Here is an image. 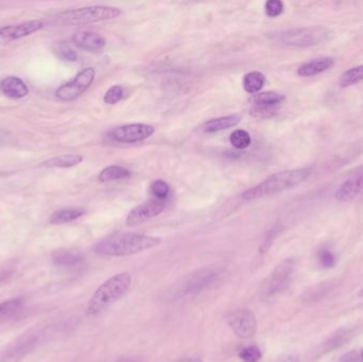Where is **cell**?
Masks as SVG:
<instances>
[{"label": "cell", "instance_id": "1", "mask_svg": "<svg viewBox=\"0 0 363 362\" xmlns=\"http://www.w3.org/2000/svg\"><path fill=\"white\" fill-rule=\"evenodd\" d=\"M162 240L136 233L113 234L96 244L94 251L100 256L125 257L155 248Z\"/></svg>", "mask_w": 363, "mask_h": 362}, {"label": "cell", "instance_id": "2", "mask_svg": "<svg viewBox=\"0 0 363 362\" xmlns=\"http://www.w3.org/2000/svg\"><path fill=\"white\" fill-rule=\"evenodd\" d=\"M311 174V169L308 168H298V169L277 172L256 186L247 189L245 193H242V199L245 201H252V200L277 195L283 191L296 188V186L304 183L309 178Z\"/></svg>", "mask_w": 363, "mask_h": 362}, {"label": "cell", "instance_id": "3", "mask_svg": "<svg viewBox=\"0 0 363 362\" xmlns=\"http://www.w3.org/2000/svg\"><path fill=\"white\" fill-rule=\"evenodd\" d=\"M132 284L131 274L127 272L116 274L108 278L94 293L86 306V315L89 317L98 316L108 306L116 303L129 290Z\"/></svg>", "mask_w": 363, "mask_h": 362}, {"label": "cell", "instance_id": "4", "mask_svg": "<svg viewBox=\"0 0 363 362\" xmlns=\"http://www.w3.org/2000/svg\"><path fill=\"white\" fill-rule=\"evenodd\" d=\"M332 35V30L328 28L323 26H313V27L294 28V29L277 32L273 35V38L286 46L307 48V47L317 46L328 42Z\"/></svg>", "mask_w": 363, "mask_h": 362}, {"label": "cell", "instance_id": "5", "mask_svg": "<svg viewBox=\"0 0 363 362\" xmlns=\"http://www.w3.org/2000/svg\"><path fill=\"white\" fill-rule=\"evenodd\" d=\"M121 11L115 6H93L76 10L64 11L55 15V23L63 26L86 25L116 18Z\"/></svg>", "mask_w": 363, "mask_h": 362}, {"label": "cell", "instance_id": "6", "mask_svg": "<svg viewBox=\"0 0 363 362\" xmlns=\"http://www.w3.org/2000/svg\"><path fill=\"white\" fill-rule=\"evenodd\" d=\"M217 276L218 272L216 270L209 269V268L192 272L174 287L172 293V297L183 298L198 295L207 287L211 286L215 282Z\"/></svg>", "mask_w": 363, "mask_h": 362}, {"label": "cell", "instance_id": "7", "mask_svg": "<svg viewBox=\"0 0 363 362\" xmlns=\"http://www.w3.org/2000/svg\"><path fill=\"white\" fill-rule=\"evenodd\" d=\"M296 261L294 259H286L283 263L277 266L274 270L271 272L270 276L267 278L264 286H262V293L266 297L277 295L285 290L289 286L292 280L294 271H296Z\"/></svg>", "mask_w": 363, "mask_h": 362}, {"label": "cell", "instance_id": "8", "mask_svg": "<svg viewBox=\"0 0 363 362\" xmlns=\"http://www.w3.org/2000/svg\"><path fill=\"white\" fill-rule=\"evenodd\" d=\"M94 79H95V69L91 67L85 68L72 81L60 86L55 91V96L62 101H72L77 99L91 86Z\"/></svg>", "mask_w": 363, "mask_h": 362}, {"label": "cell", "instance_id": "9", "mask_svg": "<svg viewBox=\"0 0 363 362\" xmlns=\"http://www.w3.org/2000/svg\"><path fill=\"white\" fill-rule=\"evenodd\" d=\"M226 322L235 335L241 339H250L257 331V320L250 310H237L226 317Z\"/></svg>", "mask_w": 363, "mask_h": 362}, {"label": "cell", "instance_id": "10", "mask_svg": "<svg viewBox=\"0 0 363 362\" xmlns=\"http://www.w3.org/2000/svg\"><path fill=\"white\" fill-rule=\"evenodd\" d=\"M165 201L153 198V199H150L149 201L133 208L128 215L125 225L128 227H136V225H142V223L162 214V212L165 210Z\"/></svg>", "mask_w": 363, "mask_h": 362}, {"label": "cell", "instance_id": "11", "mask_svg": "<svg viewBox=\"0 0 363 362\" xmlns=\"http://www.w3.org/2000/svg\"><path fill=\"white\" fill-rule=\"evenodd\" d=\"M155 132V129L152 125H145V123H132V125H123V127L113 130L112 137L118 142L133 144V142L147 140Z\"/></svg>", "mask_w": 363, "mask_h": 362}, {"label": "cell", "instance_id": "12", "mask_svg": "<svg viewBox=\"0 0 363 362\" xmlns=\"http://www.w3.org/2000/svg\"><path fill=\"white\" fill-rule=\"evenodd\" d=\"M44 27V23L40 21H29L15 26H6L0 28V45L8 44L13 40L25 38L30 34L40 31Z\"/></svg>", "mask_w": 363, "mask_h": 362}, {"label": "cell", "instance_id": "13", "mask_svg": "<svg viewBox=\"0 0 363 362\" xmlns=\"http://www.w3.org/2000/svg\"><path fill=\"white\" fill-rule=\"evenodd\" d=\"M72 42L84 50L97 52L106 47V40L101 34L91 30H80L72 35Z\"/></svg>", "mask_w": 363, "mask_h": 362}, {"label": "cell", "instance_id": "14", "mask_svg": "<svg viewBox=\"0 0 363 362\" xmlns=\"http://www.w3.org/2000/svg\"><path fill=\"white\" fill-rule=\"evenodd\" d=\"M84 256L78 251L60 249L52 253V261L57 267L62 269H74L84 264Z\"/></svg>", "mask_w": 363, "mask_h": 362}, {"label": "cell", "instance_id": "15", "mask_svg": "<svg viewBox=\"0 0 363 362\" xmlns=\"http://www.w3.org/2000/svg\"><path fill=\"white\" fill-rule=\"evenodd\" d=\"M362 193L363 171L356 176L355 178H351L341 184L339 188L337 189L336 193H335V198L339 202H349L357 198Z\"/></svg>", "mask_w": 363, "mask_h": 362}, {"label": "cell", "instance_id": "16", "mask_svg": "<svg viewBox=\"0 0 363 362\" xmlns=\"http://www.w3.org/2000/svg\"><path fill=\"white\" fill-rule=\"evenodd\" d=\"M335 60L330 57H321L311 60L302 64L298 68V74L300 77H313L322 72H328L330 68L334 67Z\"/></svg>", "mask_w": 363, "mask_h": 362}, {"label": "cell", "instance_id": "17", "mask_svg": "<svg viewBox=\"0 0 363 362\" xmlns=\"http://www.w3.org/2000/svg\"><path fill=\"white\" fill-rule=\"evenodd\" d=\"M0 91L6 97L12 99H21L29 94L27 84L18 77L10 76L0 82Z\"/></svg>", "mask_w": 363, "mask_h": 362}, {"label": "cell", "instance_id": "18", "mask_svg": "<svg viewBox=\"0 0 363 362\" xmlns=\"http://www.w3.org/2000/svg\"><path fill=\"white\" fill-rule=\"evenodd\" d=\"M241 118L238 115H228V116L219 117V118L211 119L204 125V131L207 133H216L223 131L230 128L236 127L240 123Z\"/></svg>", "mask_w": 363, "mask_h": 362}, {"label": "cell", "instance_id": "19", "mask_svg": "<svg viewBox=\"0 0 363 362\" xmlns=\"http://www.w3.org/2000/svg\"><path fill=\"white\" fill-rule=\"evenodd\" d=\"M84 214L85 210H81V208H63V210L53 213L52 216L50 217V223L65 225V223L72 222V221L81 218Z\"/></svg>", "mask_w": 363, "mask_h": 362}, {"label": "cell", "instance_id": "20", "mask_svg": "<svg viewBox=\"0 0 363 362\" xmlns=\"http://www.w3.org/2000/svg\"><path fill=\"white\" fill-rule=\"evenodd\" d=\"M83 161L81 155L65 154L47 159L43 163V166L47 168H70L79 165Z\"/></svg>", "mask_w": 363, "mask_h": 362}, {"label": "cell", "instance_id": "21", "mask_svg": "<svg viewBox=\"0 0 363 362\" xmlns=\"http://www.w3.org/2000/svg\"><path fill=\"white\" fill-rule=\"evenodd\" d=\"M131 176V172L127 168L121 166H108L104 168L99 174V181L102 183L113 182V181L123 180Z\"/></svg>", "mask_w": 363, "mask_h": 362}, {"label": "cell", "instance_id": "22", "mask_svg": "<svg viewBox=\"0 0 363 362\" xmlns=\"http://www.w3.org/2000/svg\"><path fill=\"white\" fill-rule=\"evenodd\" d=\"M285 100V96L277 91H264V93L256 94L253 101L255 106H271L277 108Z\"/></svg>", "mask_w": 363, "mask_h": 362}, {"label": "cell", "instance_id": "23", "mask_svg": "<svg viewBox=\"0 0 363 362\" xmlns=\"http://www.w3.org/2000/svg\"><path fill=\"white\" fill-rule=\"evenodd\" d=\"M264 82H266V78L262 72H249L243 78V89L247 93L256 94L264 87Z\"/></svg>", "mask_w": 363, "mask_h": 362}, {"label": "cell", "instance_id": "24", "mask_svg": "<svg viewBox=\"0 0 363 362\" xmlns=\"http://www.w3.org/2000/svg\"><path fill=\"white\" fill-rule=\"evenodd\" d=\"M363 81V64L362 65L355 66V67L350 68L347 72H343L339 80V85L342 89L353 86Z\"/></svg>", "mask_w": 363, "mask_h": 362}, {"label": "cell", "instance_id": "25", "mask_svg": "<svg viewBox=\"0 0 363 362\" xmlns=\"http://www.w3.org/2000/svg\"><path fill=\"white\" fill-rule=\"evenodd\" d=\"M23 302V298H15V299L9 300V301L0 303V320L9 318V317H12L13 315L16 314L21 310Z\"/></svg>", "mask_w": 363, "mask_h": 362}, {"label": "cell", "instance_id": "26", "mask_svg": "<svg viewBox=\"0 0 363 362\" xmlns=\"http://www.w3.org/2000/svg\"><path fill=\"white\" fill-rule=\"evenodd\" d=\"M230 142L234 148L243 150V149L249 148L252 138L251 135L245 130H236L230 134Z\"/></svg>", "mask_w": 363, "mask_h": 362}, {"label": "cell", "instance_id": "27", "mask_svg": "<svg viewBox=\"0 0 363 362\" xmlns=\"http://www.w3.org/2000/svg\"><path fill=\"white\" fill-rule=\"evenodd\" d=\"M55 51L57 57H59L60 59L64 60V61L74 62L78 59V55H77L76 51H74V49H72V46L68 45L67 43H59V44H57V46L55 47Z\"/></svg>", "mask_w": 363, "mask_h": 362}, {"label": "cell", "instance_id": "28", "mask_svg": "<svg viewBox=\"0 0 363 362\" xmlns=\"http://www.w3.org/2000/svg\"><path fill=\"white\" fill-rule=\"evenodd\" d=\"M262 356V351L256 346H245L239 352V358L243 362H258Z\"/></svg>", "mask_w": 363, "mask_h": 362}, {"label": "cell", "instance_id": "29", "mask_svg": "<svg viewBox=\"0 0 363 362\" xmlns=\"http://www.w3.org/2000/svg\"><path fill=\"white\" fill-rule=\"evenodd\" d=\"M151 193L155 199L166 201L170 193V186L163 180H157L151 185Z\"/></svg>", "mask_w": 363, "mask_h": 362}, {"label": "cell", "instance_id": "30", "mask_svg": "<svg viewBox=\"0 0 363 362\" xmlns=\"http://www.w3.org/2000/svg\"><path fill=\"white\" fill-rule=\"evenodd\" d=\"M318 261L324 269H333L336 266L337 259L334 253L328 249H322L318 253Z\"/></svg>", "mask_w": 363, "mask_h": 362}, {"label": "cell", "instance_id": "31", "mask_svg": "<svg viewBox=\"0 0 363 362\" xmlns=\"http://www.w3.org/2000/svg\"><path fill=\"white\" fill-rule=\"evenodd\" d=\"M123 97V89L119 85H114L110 87L104 96V102L106 104H116L117 102L121 101Z\"/></svg>", "mask_w": 363, "mask_h": 362}, {"label": "cell", "instance_id": "32", "mask_svg": "<svg viewBox=\"0 0 363 362\" xmlns=\"http://www.w3.org/2000/svg\"><path fill=\"white\" fill-rule=\"evenodd\" d=\"M285 6L281 0H269L264 6V11L269 17H277L283 14Z\"/></svg>", "mask_w": 363, "mask_h": 362}, {"label": "cell", "instance_id": "33", "mask_svg": "<svg viewBox=\"0 0 363 362\" xmlns=\"http://www.w3.org/2000/svg\"><path fill=\"white\" fill-rule=\"evenodd\" d=\"M277 108H271V106H254L251 110V115L256 118H270L274 116Z\"/></svg>", "mask_w": 363, "mask_h": 362}, {"label": "cell", "instance_id": "34", "mask_svg": "<svg viewBox=\"0 0 363 362\" xmlns=\"http://www.w3.org/2000/svg\"><path fill=\"white\" fill-rule=\"evenodd\" d=\"M13 272L11 270H0V284L6 282V280L11 278Z\"/></svg>", "mask_w": 363, "mask_h": 362}, {"label": "cell", "instance_id": "35", "mask_svg": "<svg viewBox=\"0 0 363 362\" xmlns=\"http://www.w3.org/2000/svg\"><path fill=\"white\" fill-rule=\"evenodd\" d=\"M176 362H202L198 357H184Z\"/></svg>", "mask_w": 363, "mask_h": 362}, {"label": "cell", "instance_id": "36", "mask_svg": "<svg viewBox=\"0 0 363 362\" xmlns=\"http://www.w3.org/2000/svg\"><path fill=\"white\" fill-rule=\"evenodd\" d=\"M116 362H138V361H135V359H133V358H121V359H119V361H117Z\"/></svg>", "mask_w": 363, "mask_h": 362}, {"label": "cell", "instance_id": "37", "mask_svg": "<svg viewBox=\"0 0 363 362\" xmlns=\"http://www.w3.org/2000/svg\"><path fill=\"white\" fill-rule=\"evenodd\" d=\"M358 295H359V297L363 298V287L362 289H360L359 293H358Z\"/></svg>", "mask_w": 363, "mask_h": 362}, {"label": "cell", "instance_id": "38", "mask_svg": "<svg viewBox=\"0 0 363 362\" xmlns=\"http://www.w3.org/2000/svg\"><path fill=\"white\" fill-rule=\"evenodd\" d=\"M362 361H363V349H362Z\"/></svg>", "mask_w": 363, "mask_h": 362}]
</instances>
